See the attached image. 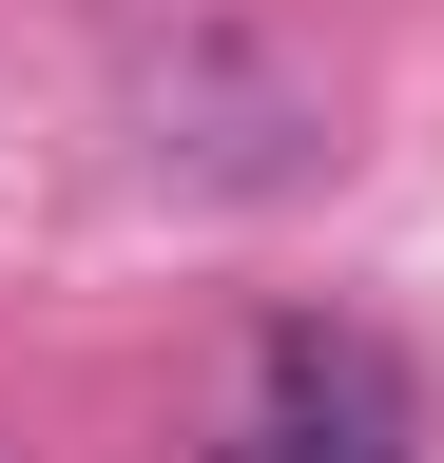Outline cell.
I'll list each match as a JSON object with an SVG mask.
<instances>
[{"label": "cell", "mask_w": 444, "mask_h": 463, "mask_svg": "<svg viewBox=\"0 0 444 463\" xmlns=\"http://www.w3.org/2000/svg\"><path fill=\"white\" fill-rule=\"evenodd\" d=\"M213 463H406V405H386L348 347H309V328H290V347H270V405H251Z\"/></svg>", "instance_id": "6da1fadb"}]
</instances>
